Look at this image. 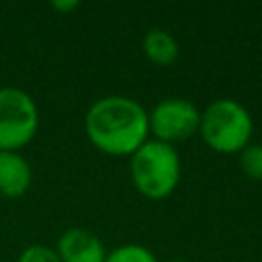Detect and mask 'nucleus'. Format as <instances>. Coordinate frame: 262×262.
<instances>
[{
  "label": "nucleus",
  "mask_w": 262,
  "mask_h": 262,
  "mask_svg": "<svg viewBox=\"0 0 262 262\" xmlns=\"http://www.w3.org/2000/svg\"><path fill=\"white\" fill-rule=\"evenodd\" d=\"M104 262H160L158 256L141 244H123L106 252Z\"/></svg>",
  "instance_id": "nucleus-9"
},
{
  "label": "nucleus",
  "mask_w": 262,
  "mask_h": 262,
  "mask_svg": "<svg viewBox=\"0 0 262 262\" xmlns=\"http://www.w3.org/2000/svg\"><path fill=\"white\" fill-rule=\"evenodd\" d=\"M84 133L98 151L129 158L149 139L147 111L131 96H100L84 115Z\"/></svg>",
  "instance_id": "nucleus-1"
},
{
  "label": "nucleus",
  "mask_w": 262,
  "mask_h": 262,
  "mask_svg": "<svg viewBox=\"0 0 262 262\" xmlns=\"http://www.w3.org/2000/svg\"><path fill=\"white\" fill-rule=\"evenodd\" d=\"M39 123V106L27 90L0 88V151H20L35 139Z\"/></svg>",
  "instance_id": "nucleus-4"
},
{
  "label": "nucleus",
  "mask_w": 262,
  "mask_h": 262,
  "mask_svg": "<svg viewBox=\"0 0 262 262\" xmlns=\"http://www.w3.org/2000/svg\"><path fill=\"white\" fill-rule=\"evenodd\" d=\"M147 123L151 139L174 145L199 133L201 108L188 98L168 96L147 111Z\"/></svg>",
  "instance_id": "nucleus-5"
},
{
  "label": "nucleus",
  "mask_w": 262,
  "mask_h": 262,
  "mask_svg": "<svg viewBox=\"0 0 262 262\" xmlns=\"http://www.w3.org/2000/svg\"><path fill=\"white\" fill-rule=\"evenodd\" d=\"M166 262H188V260H182V258H174V260H166Z\"/></svg>",
  "instance_id": "nucleus-13"
},
{
  "label": "nucleus",
  "mask_w": 262,
  "mask_h": 262,
  "mask_svg": "<svg viewBox=\"0 0 262 262\" xmlns=\"http://www.w3.org/2000/svg\"><path fill=\"white\" fill-rule=\"evenodd\" d=\"M141 49H143V55L147 57V61H151L154 66H160V68L172 66L180 53V47H178V41L174 39V35L160 27H154L143 35Z\"/></svg>",
  "instance_id": "nucleus-8"
},
{
  "label": "nucleus",
  "mask_w": 262,
  "mask_h": 262,
  "mask_svg": "<svg viewBox=\"0 0 262 262\" xmlns=\"http://www.w3.org/2000/svg\"><path fill=\"white\" fill-rule=\"evenodd\" d=\"M16 262H61V260L55 248L45 246V244H31L18 254Z\"/></svg>",
  "instance_id": "nucleus-11"
},
{
  "label": "nucleus",
  "mask_w": 262,
  "mask_h": 262,
  "mask_svg": "<svg viewBox=\"0 0 262 262\" xmlns=\"http://www.w3.org/2000/svg\"><path fill=\"white\" fill-rule=\"evenodd\" d=\"M182 174V162L174 145L147 139L129 156V176L135 190L149 201L168 199Z\"/></svg>",
  "instance_id": "nucleus-2"
},
{
  "label": "nucleus",
  "mask_w": 262,
  "mask_h": 262,
  "mask_svg": "<svg viewBox=\"0 0 262 262\" xmlns=\"http://www.w3.org/2000/svg\"><path fill=\"white\" fill-rule=\"evenodd\" d=\"M239 170L254 182H262V143L252 141L237 154Z\"/></svg>",
  "instance_id": "nucleus-10"
},
{
  "label": "nucleus",
  "mask_w": 262,
  "mask_h": 262,
  "mask_svg": "<svg viewBox=\"0 0 262 262\" xmlns=\"http://www.w3.org/2000/svg\"><path fill=\"white\" fill-rule=\"evenodd\" d=\"M199 135L215 154L237 156L252 143L254 119L242 102L233 98H217L201 111Z\"/></svg>",
  "instance_id": "nucleus-3"
},
{
  "label": "nucleus",
  "mask_w": 262,
  "mask_h": 262,
  "mask_svg": "<svg viewBox=\"0 0 262 262\" xmlns=\"http://www.w3.org/2000/svg\"><path fill=\"white\" fill-rule=\"evenodd\" d=\"M78 6H80V2H76V0H68V2H51V8H53L55 12H61V14L72 12V10H76Z\"/></svg>",
  "instance_id": "nucleus-12"
},
{
  "label": "nucleus",
  "mask_w": 262,
  "mask_h": 262,
  "mask_svg": "<svg viewBox=\"0 0 262 262\" xmlns=\"http://www.w3.org/2000/svg\"><path fill=\"white\" fill-rule=\"evenodd\" d=\"M55 252L61 262H104L106 258V246L86 227L63 229L57 237Z\"/></svg>",
  "instance_id": "nucleus-6"
},
{
  "label": "nucleus",
  "mask_w": 262,
  "mask_h": 262,
  "mask_svg": "<svg viewBox=\"0 0 262 262\" xmlns=\"http://www.w3.org/2000/svg\"><path fill=\"white\" fill-rule=\"evenodd\" d=\"M33 184V168L20 151H0V194L20 199Z\"/></svg>",
  "instance_id": "nucleus-7"
}]
</instances>
